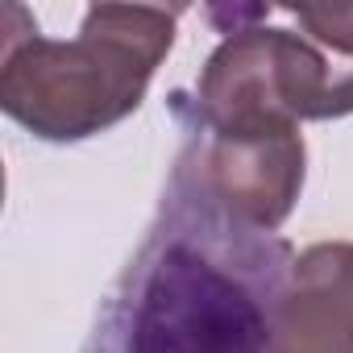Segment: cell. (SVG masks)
Returning a JSON list of instances; mask_svg holds the SVG:
<instances>
[{
    "label": "cell",
    "mask_w": 353,
    "mask_h": 353,
    "mask_svg": "<svg viewBox=\"0 0 353 353\" xmlns=\"http://www.w3.org/2000/svg\"><path fill=\"white\" fill-rule=\"evenodd\" d=\"M291 266V245L233 216L183 150L83 353H270Z\"/></svg>",
    "instance_id": "6da1fadb"
},
{
    "label": "cell",
    "mask_w": 353,
    "mask_h": 353,
    "mask_svg": "<svg viewBox=\"0 0 353 353\" xmlns=\"http://www.w3.org/2000/svg\"><path fill=\"white\" fill-rule=\"evenodd\" d=\"M0 26V104L34 137L83 141L125 121L174 46L179 9L92 5L75 38H46L21 5Z\"/></svg>",
    "instance_id": "7a4b0ae2"
},
{
    "label": "cell",
    "mask_w": 353,
    "mask_h": 353,
    "mask_svg": "<svg viewBox=\"0 0 353 353\" xmlns=\"http://www.w3.org/2000/svg\"><path fill=\"white\" fill-rule=\"evenodd\" d=\"M270 13V5L208 9L225 42L196 83L200 125H299L353 112V59L307 34L262 26Z\"/></svg>",
    "instance_id": "3957f363"
},
{
    "label": "cell",
    "mask_w": 353,
    "mask_h": 353,
    "mask_svg": "<svg viewBox=\"0 0 353 353\" xmlns=\"http://www.w3.org/2000/svg\"><path fill=\"white\" fill-rule=\"evenodd\" d=\"M183 150L233 216L270 233L291 216L307 162L299 125H196Z\"/></svg>",
    "instance_id": "277c9868"
},
{
    "label": "cell",
    "mask_w": 353,
    "mask_h": 353,
    "mask_svg": "<svg viewBox=\"0 0 353 353\" xmlns=\"http://www.w3.org/2000/svg\"><path fill=\"white\" fill-rule=\"evenodd\" d=\"M270 353H353V241H320L295 258Z\"/></svg>",
    "instance_id": "5b68a950"
},
{
    "label": "cell",
    "mask_w": 353,
    "mask_h": 353,
    "mask_svg": "<svg viewBox=\"0 0 353 353\" xmlns=\"http://www.w3.org/2000/svg\"><path fill=\"white\" fill-rule=\"evenodd\" d=\"M279 13L299 21V30L332 54L353 59V5H283Z\"/></svg>",
    "instance_id": "8992f818"
}]
</instances>
